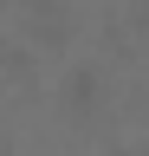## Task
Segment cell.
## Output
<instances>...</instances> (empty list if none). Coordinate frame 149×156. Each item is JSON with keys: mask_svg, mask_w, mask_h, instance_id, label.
Returning a JSON list of instances; mask_svg holds the SVG:
<instances>
[{"mask_svg": "<svg viewBox=\"0 0 149 156\" xmlns=\"http://www.w3.org/2000/svg\"><path fill=\"white\" fill-rule=\"evenodd\" d=\"M59 98H65V111H71V117L97 111V98H104V78H97V65H71V72H65V85H59Z\"/></svg>", "mask_w": 149, "mask_h": 156, "instance_id": "7a4b0ae2", "label": "cell"}, {"mask_svg": "<svg viewBox=\"0 0 149 156\" xmlns=\"http://www.w3.org/2000/svg\"><path fill=\"white\" fill-rule=\"evenodd\" d=\"M26 13H32V39L39 46H65L71 39V7L65 0H26Z\"/></svg>", "mask_w": 149, "mask_h": 156, "instance_id": "6da1fadb", "label": "cell"}]
</instances>
